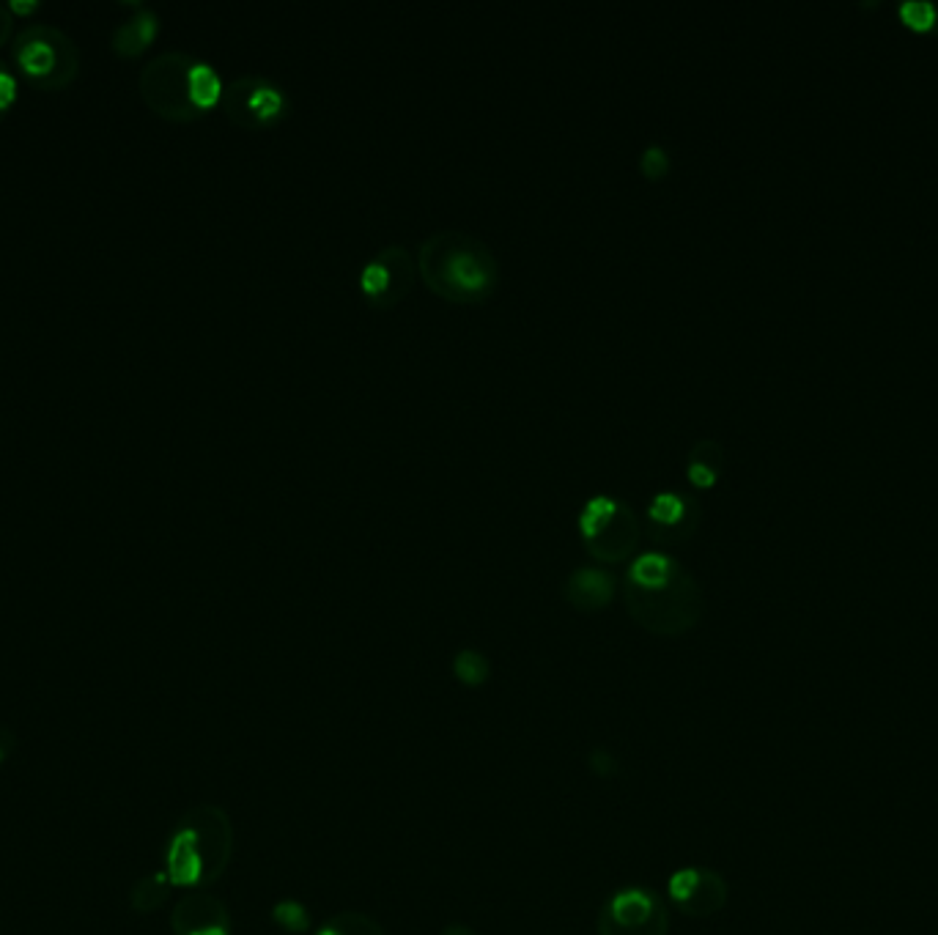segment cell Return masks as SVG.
<instances>
[{
	"label": "cell",
	"instance_id": "cell-1",
	"mask_svg": "<svg viewBox=\"0 0 938 935\" xmlns=\"http://www.w3.org/2000/svg\"><path fill=\"white\" fill-rule=\"evenodd\" d=\"M623 601L631 620L656 637H683L705 615L700 582L667 552H642L631 560Z\"/></svg>",
	"mask_w": 938,
	"mask_h": 935
},
{
	"label": "cell",
	"instance_id": "cell-2",
	"mask_svg": "<svg viewBox=\"0 0 938 935\" xmlns=\"http://www.w3.org/2000/svg\"><path fill=\"white\" fill-rule=\"evenodd\" d=\"M417 269L426 286L450 302L486 299L500 283V264L478 236L442 228L428 234L417 247Z\"/></svg>",
	"mask_w": 938,
	"mask_h": 935
},
{
	"label": "cell",
	"instance_id": "cell-3",
	"mask_svg": "<svg viewBox=\"0 0 938 935\" xmlns=\"http://www.w3.org/2000/svg\"><path fill=\"white\" fill-rule=\"evenodd\" d=\"M234 850V826L223 807L198 804L176 826L165 853V875L171 886L203 889L223 878Z\"/></svg>",
	"mask_w": 938,
	"mask_h": 935
},
{
	"label": "cell",
	"instance_id": "cell-4",
	"mask_svg": "<svg viewBox=\"0 0 938 935\" xmlns=\"http://www.w3.org/2000/svg\"><path fill=\"white\" fill-rule=\"evenodd\" d=\"M11 50L22 75L44 91L69 88L80 75V47L53 22H25Z\"/></svg>",
	"mask_w": 938,
	"mask_h": 935
},
{
	"label": "cell",
	"instance_id": "cell-5",
	"mask_svg": "<svg viewBox=\"0 0 938 935\" xmlns=\"http://www.w3.org/2000/svg\"><path fill=\"white\" fill-rule=\"evenodd\" d=\"M195 64L198 58L184 50H165L143 64L138 77L140 94L157 116L171 121L203 116L195 102Z\"/></svg>",
	"mask_w": 938,
	"mask_h": 935
},
{
	"label": "cell",
	"instance_id": "cell-6",
	"mask_svg": "<svg viewBox=\"0 0 938 935\" xmlns=\"http://www.w3.org/2000/svg\"><path fill=\"white\" fill-rule=\"evenodd\" d=\"M579 532L593 557L618 563L634 554L642 538L640 513L612 494H593L579 510Z\"/></svg>",
	"mask_w": 938,
	"mask_h": 935
},
{
	"label": "cell",
	"instance_id": "cell-7",
	"mask_svg": "<svg viewBox=\"0 0 938 935\" xmlns=\"http://www.w3.org/2000/svg\"><path fill=\"white\" fill-rule=\"evenodd\" d=\"M596 930L598 935H670V908L651 889L629 886L601 905Z\"/></svg>",
	"mask_w": 938,
	"mask_h": 935
},
{
	"label": "cell",
	"instance_id": "cell-8",
	"mask_svg": "<svg viewBox=\"0 0 938 935\" xmlns=\"http://www.w3.org/2000/svg\"><path fill=\"white\" fill-rule=\"evenodd\" d=\"M220 107L234 124L245 129H261L275 124L288 107L286 91L269 77L242 75L223 88Z\"/></svg>",
	"mask_w": 938,
	"mask_h": 935
},
{
	"label": "cell",
	"instance_id": "cell-9",
	"mask_svg": "<svg viewBox=\"0 0 938 935\" xmlns=\"http://www.w3.org/2000/svg\"><path fill=\"white\" fill-rule=\"evenodd\" d=\"M415 266L417 261L412 253L398 242L376 250L360 269V288L365 299L376 308H393L415 283Z\"/></svg>",
	"mask_w": 938,
	"mask_h": 935
},
{
	"label": "cell",
	"instance_id": "cell-10",
	"mask_svg": "<svg viewBox=\"0 0 938 935\" xmlns=\"http://www.w3.org/2000/svg\"><path fill=\"white\" fill-rule=\"evenodd\" d=\"M727 881L716 870L708 867H683L672 872L667 881V897L672 908L692 919H708L725 911L727 905Z\"/></svg>",
	"mask_w": 938,
	"mask_h": 935
},
{
	"label": "cell",
	"instance_id": "cell-11",
	"mask_svg": "<svg viewBox=\"0 0 938 935\" xmlns=\"http://www.w3.org/2000/svg\"><path fill=\"white\" fill-rule=\"evenodd\" d=\"M703 508L692 494L683 491H656L645 508V527L659 543L686 541L700 527Z\"/></svg>",
	"mask_w": 938,
	"mask_h": 935
},
{
	"label": "cell",
	"instance_id": "cell-12",
	"mask_svg": "<svg viewBox=\"0 0 938 935\" xmlns=\"http://www.w3.org/2000/svg\"><path fill=\"white\" fill-rule=\"evenodd\" d=\"M176 935H231V916L225 905L206 892H192L171 916Z\"/></svg>",
	"mask_w": 938,
	"mask_h": 935
},
{
	"label": "cell",
	"instance_id": "cell-13",
	"mask_svg": "<svg viewBox=\"0 0 938 935\" xmlns=\"http://www.w3.org/2000/svg\"><path fill=\"white\" fill-rule=\"evenodd\" d=\"M615 593H618L615 574H609L604 568H596V565L574 568L571 576H568V582H565V598L579 612L604 609V606L612 604Z\"/></svg>",
	"mask_w": 938,
	"mask_h": 935
},
{
	"label": "cell",
	"instance_id": "cell-14",
	"mask_svg": "<svg viewBox=\"0 0 938 935\" xmlns=\"http://www.w3.org/2000/svg\"><path fill=\"white\" fill-rule=\"evenodd\" d=\"M160 33V14L151 6H135L127 20H121L110 33V47L121 58H135L143 50H149V44Z\"/></svg>",
	"mask_w": 938,
	"mask_h": 935
},
{
	"label": "cell",
	"instance_id": "cell-15",
	"mask_svg": "<svg viewBox=\"0 0 938 935\" xmlns=\"http://www.w3.org/2000/svg\"><path fill=\"white\" fill-rule=\"evenodd\" d=\"M725 467V447L719 445L716 439H697L689 447V458H686V478L692 480L694 486H714L719 472Z\"/></svg>",
	"mask_w": 938,
	"mask_h": 935
},
{
	"label": "cell",
	"instance_id": "cell-16",
	"mask_svg": "<svg viewBox=\"0 0 938 935\" xmlns=\"http://www.w3.org/2000/svg\"><path fill=\"white\" fill-rule=\"evenodd\" d=\"M316 935H387L384 927L376 922L374 916L363 911H341L330 916L324 925L316 930Z\"/></svg>",
	"mask_w": 938,
	"mask_h": 935
},
{
	"label": "cell",
	"instance_id": "cell-17",
	"mask_svg": "<svg viewBox=\"0 0 938 935\" xmlns=\"http://www.w3.org/2000/svg\"><path fill=\"white\" fill-rule=\"evenodd\" d=\"M453 675L469 689H478V686H483L491 678V661L480 650L464 648L453 659Z\"/></svg>",
	"mask_w": 938,
	"mask_h": 935
},
{
	"label": "cell",
	"instance_id": "cell-18",
	"mask_svg": "<svg viewBox=\"0 0 938 935\" xmlns=\"http://www.w3.org/2000/svg\"><path fill=\"white\" fill-rule=\"evenodd\" d=\"M272 922L280 927V930H286L291 935L299 933H308L310 927H313V916L305 905L299 903V900H280L275 908H272Z\"/></svg>",
	"mask_w": 938,
	"mask_h": 935
},
{
	"label": "cell",
	"instance_id": "cell-19",
	"mask_svg": "<svg viewBox=\"0 0 938 935\" xmlns=\"http://www.w3.org/2000/svg\"><path fill=\"white\" fill-rule=\"evenodd\" d=\"M897 14H900L903 25H906V28H911V31H919V33L933 31V20H936V6H933V3H928V0H908V3H903V6L897 9Z\"/></svg>",
	"mask_w": 938,
	"mask_h": 935
},
{
	"label": "cell",
	"instance_id": "cell-20",
	"mask_svg": "<svg viewBox=\"0 0 938 935\" xmlns=\"http://www.w3.org/2000/svg\"><path fill=\"white\" fill-rule=\"evenodd\" d=\"M640 170L648 179H661L670 170V151L664 149V146H656V143L648 146L640 154Z\"/></svg>",
	"mask_w": 938,
	"mask_h": 935
},
{
	"label": "cell",
	"instance_id": "cell-21",
	"mask_svg": "<svg viewBox=\"0 0 938 935\" xmlns=\"http://www.w3.org/2000/svg\"><path fill=\"white\" fill-rule=\"evenodd\" d=\"M20 99V80L14 75V69L0 61V118L9 113L14 102Z\"/></svg>",
	"mask_w": 938,
	"mask_h": 935
},
{
	"label": "cell",
	"instance_id": "cell-22",
	"mask_svg": "<svg viewBox=\"0 0 938 935\" xmlns=\"http://www.w3.org/2000/svg\"><path fill=\"white\" fill-rule=\"evenodd\" d=\"M590 765H593V771H596L598 776H612L615 774V768H618L615 757L607 755V752H601V749H596V752L590 755Z\"/></svg>",
	"mask_w": 938,
	"mask_h": 935
},
{
	"label": "cell",
	"instance_id": "cell-23",
	"mask_svg": "<svg viewBox=\"0 0 938 935\" xmlns=\"http://www.w3.org/2000/svg\"><path fill=\"white\" fill-rule=\"evenodd\" d=\"M11 31H14V14H11L9 3H0V47L9 42Z\"/></svg>",
	"mask_w": 938,
	"mask_h": 935
},
{
	"label": "cell",
	"instance_id": "cell-24",
	"mask_svg": "<svg viewBox=\"0 0 938 935\" xmlns=\"http://www.w3.org/2000/svg\"><path fill=\"white\" fill-rule=\"evenodd\" d=\"M9 9L11 14H33V11L42 9V3H36V0H9Z\"/></svg>",
	"mask_w": 938,
	"mask_h": 935
},
{
	"label": "cell",
	"instance_id": "cell-25",
	"mask_svg": "<svg viewBox=\"0 0 938 935\" xmlns=\"http://www.w3.org/2000/svg\"><path fill=\"white\" fill-rule=\"evenodd\" d=\"M442 935H478V933L467 925H448L445 930H442Z\"/></svg>",
	"mask_w": 938,
	"mask_h": 935
},
{
	"label": "cell",
	"instance_id": "cell-26",
	"mask_svg": "<svg viewBox=\"0 0 938 935\" xmlns=\"http://www.w3.org/2000/svg\"><path fill=\"white\" fill-rule=\"evenodd\" d=\"M933 6H936V20H933V33H938V3H933Z\"/></svg>",
	"mask_w": 938,
	"mask_h": 935
}]
</instances>
